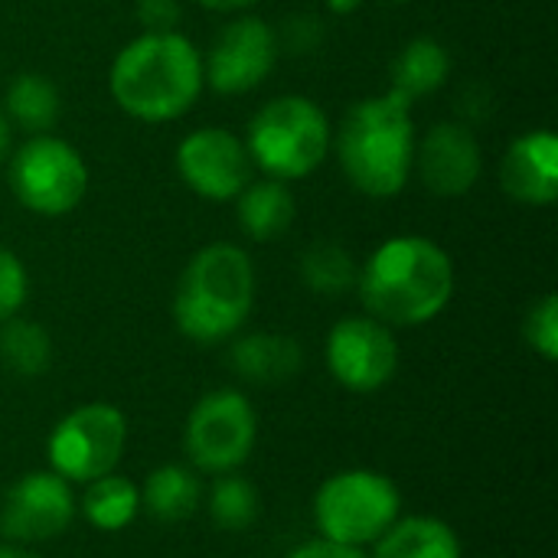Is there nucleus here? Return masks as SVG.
<instances>
[{
  "label": "nucleus",
  "instance_id": "c85d7f7f",
  "mask_svg": "<svg viewBox=\"0 0 558 558\" xmlns=\"http://www.w3.org/2000/svg\"><path fill=\"white\" fill-rule=\"evenodd\" d=\"M288 558H369L363 556V549H350V546H337V543H327V539H314V543H304L298 546Z\"/></svg>",
  "mask_w": 558,
  "mask_h": 558
},
{
  "label": "nucleus",
  "instance_id": "dca6fc26",
  "mask_svg": "<svg viewBox=\"0 0 558 558\" xmlns=\"http://www.w3.org/2000/svg\"><path fill=\"white\" fill-rule=\"evenodd\" d=\"M229 363L239 379L252 386H281L304 366V350L284 333H248L232 343Z\"/></svg>",
  "mask_w": 558,
  "mask_h": 558
},
{
  "label": "nucleus",
  "instance_id": "2f4dec72",
  "mask_svg": "<svg viewBox=\"0 0 558 558\" xmlns=\"http://www.w3.org/2000/svg\"><path fill=\"white\" fill-rule=\"evenodd\" d=\"M327 7H330L333 13H353V10L363 7V0H327Z\"/></svg>",
  "mask_w": 558,
  "mask_h": 558
},
{
  "label": "nucleus",
  "instance_id": "7ed1b4c3",
  "mask_svg": "<svg viewBox=\"0 0 558 558\" xmlns=\"http://www.w3.org/2000/svg\"><path fill=\"white\" fill-rule=\"evenodd\" d=\"M415 121H412V101H405L399 92H386L376 98L356 101L337 134V160L347 173V180L376 199H389L405 190L415 163Z\"/></svg>",
  "mask_w": 558,
  "mask_h": 558
},
{
  "label": "nucleus",
  "instance_id": "f257e3e1",
  "mask_svg": "<svg viewBox=\"0 0 558 558\" xmlns=\"http://www.w3.org/2000/svg\"><path fill=\"white\" fill-rule=\"evenodd\" d=\"M360 301L386 327H422L454 298V265L425 235L386 239L356 275Z\"/></svg>",
  "mask_w": 558,
  "mask_h": 558
},
{
  "label": "nucleus",
  "instance_id": "20e7f679",
  "mask_svg": "<svg viewBox=\"0 0 558 558\" xmlns=\"http://www.w3.org/2000/svg\"><path fill=\"white\" fill-rule=\"evenodd\" d=\"M255 304V265L245 248L213 242L180 275L173 298L177 330L193 343H219L242 330Z\"/></svg>",
  "mask_w": 558,
  "mask_h": 558
},
{
  "label": "nucleus",
  "instance_id": "0eeeda50",
  "mask_svg": "<svg viewBox=\"0 0 558 558\" xmlns=\"http://www.w3.org/2000/svg\"><path fill=\"white\" fill-rule=\"evenodd\" d=\"M128 445V418L108 402H88L62 415L46 441L49 471L69 484H92L111 474Z\"/></svg>",
  "mask_w": 558,
  "mask_h": 558
},
{
  "label": "nucleus",
  "instance_id": "4be33fe9",
  "mask_svg": "<svg viewBox=\"0 0 558 558\" xmlns=\"http://www.w3.org/2000/svg\"><path fill=\"white\" fill-rule=\"evenodd\" d=\"M0 108H3L7 121L20 124L23 131L46 134L59 121L62 101H59V88L46 75L23 72L7 85V95H3Z\"/></svg>",
  "mask_w": 558,
  "mask_h": 558
},
{
  "label": "nucleus",
  "instance_id": "a211bd4d",
  "mask_svg": "<svg viewBox=\"0 0 558 558\" xmlns=\"http://www.w3.org/2000/svg\"><path fill=\"white\" fill-rule=\"evenodd\" d=\"M373 546L369 558H461L458 533L435 517H399Z\"/></svg>",
  "mask_w": 558,
  "mask_h": 558
},
{
  "label": "nucleus",
  "instance_id": "b1692460",
  "mask_svg": "<svg viewBox=\"0 0 558 558\" xmlns=\"http://www.w3.org/2000/svg\"><path fill=\"white\" fill-rule=\"evenodd\" d=\"M356 262L337 242H314L301 258V278L314 294L340 298L356 284Z\"/></svg>",
  "mask_w": 558,
  "mask_h": 558
},
{
  "label": "nucleus",
  "instance_id": "423d86ee",
  "mask_svg": "<svg viewBox=\"0 0 558 558\" xmlns=\"http://www.w3.org/2000/svg\"><path fill=\"white\" fill-rule=\"evenodd\" d=\"M402 517L396 481L376 471H340L327 477L314 497V523L320 539L363 549L373 546Z\"/></svg>",
  "mask_w": 558,
  "mask_h": 558
},
{
  "label": "nucleus",
  "instance_id": "5701e85b",
  "mask_svg": "<svg viewBox=\"0 0 558 558\" xmlns=\"http://www.w3.org/2000/svg\"><path fill=\"white\" fill-rule=\"evenodd\" d=\"M52 363V340L43 324L26 317L0 320V366L16 379H36Z\"/></svg>",
  "mask_w": 558,
  "mask_h": 558
},
{
  "label": "nucleus",
  "instance_id": "a878e982",
  "mask_svg": "<svg viewBox=\"0 0 558 558\" xmlns=\"http://www.w3.org/2000/svg\"><path fill=\"white\" fill-rule=\"evenodd\" d=\"M526 340L530 347L546 360L556 363L558 360V298L556 294H543L530 314H526Z\"/></svg>",
  "mask_w": 558,
  "mask_h": 558
},
{
  "label": "nucleus",
  "instance_id": "4468645a",
  "mask_svg": "<svg viewBox=\"0 0 558 558\" xmlns=\"http://www.w3.org/2000/svg\"><path fill=\"white\" fill-rule=\"evenodd\" d=\"M481 141L468 124L441 121L415 141V163L422 183L438 196H464L481 177Z\"/></svg>",
  "mask_w": 558,
  "mask_h": 558
},
{
  "label": "nucleus",
  "instance_id": "f8f14e48",
  "mask_svg": "<svg viewBox=\"0 0 558 558\" xmlns=\"http://www.w3.org/2000/svg\"><path fill=\"white\" fill-rule=\"evenodd\" d=\"M75 520L69 481L52 471L23 474L0 504V536L13 546H36L62 536Z\"/></svg>",
  "mask_w": 558,
  "mask_h": 558
},
{
  "label": "nucleus",
  "instance_id": "1a4fd4ad",
  "mask_svg": "<svg viewBox=\"0 0 558 558\" xmlns=\"http://www.w3.org/2000/svg\"><path fill=\"white\" fill-rule=\"evenodd\" d=\"M258 438V418L252 402L239 389H216L203 396L183 428V451L203 474L239 471Z\"/></svg>",
  "mask_w": 558,
  "mask_h": 558
},
{
  "label": "nucleus",
  "instance_id": "6e6552de",
  "mask_svg": "<svg viewBox=\"0 0 558 558\" xmlns=\"http://www.w3.org/2000/svg\"><path fill=\"white\" fill-rule=\"evenodd\" d=\"M10 190L36 216H65L88 193L85 157L56 134H33L10 157Z\"/></svg>",
  "mask_w": 558,
  "mask_h": 558
},
{
  "label": "nucleus",
  "instance_id": "2eb2a0df",
  "mask_svg": "<svg viewBox=\"0 0 558 558\" xmlns=\"http://www.w3.org/2000/svg\"><path fill=\"white\" fill-rule=\"evenodd\" d=\"M504 190L526 206H553L558 199V141L553 131H530L510 144L500 163Z\"/></svg>",
  "mask_w": 558,
  "mask_h": 558
},
{
  "label": "nucleus",
  "instance_id": "9b49d317",
  "mask_svg": "<svg viewBox=\"0 0 558 558\" xmlns=\"http://www.w3.org/2000/svg\"><path fill=\"white\" fill-rule=\"evenodd\" d=\"M330 376L350 392H376L399 369V343L376 317H343L327 337Z\"/></svg>",
  "mask_w": 558,
  "mask_h": 558
},
{
  "label": "nucleus",
  "instance_id": "f3484780",
  "mask_svg": "<svg viewBox=\"0 0 558 558\" xmlns=\"http://www.w3.org/2000/svg\"><path fill=\"white\" fill-rule=\"evenodd\" d=\"M235 216L248 239L271 242L281 239L294 222V196L281 180H252L235 196Z\"/></svg>",
  "mask_w": 558,
  "mask_h": 558
},
{
  "label": "nucleus",
  "instance_id": "aec40b11",
  "mask_svg": "<svg viewBox=\"0 0 558 558\" xmlns=\"http://www.w3.org/2000/svg\"><path fill=\"white\" fill-rule=\"evenodd\" d=\"M448 75H451L448 49L432 36H418L392 62V92H399L405 101H415L422 95L438 92L448 82Z\"/></svg>",
  "mask_w": 558,
  "mask_h": 558
},
{
  "label": "nucleus",
  "instance_id": "72a5a7b5",
  "mask_svg": "<svg viewBox=\"0 0 558 558\" xmlns=\"http://www.w3.org/2000/svg\"><path fill=\"white\" fill-rule=\"evenodd\" d=\"M396 3H399V0H396Z\"/></svg>",
  "mask_w": 558,
  "mask_h": 558
},
{
  "label": "nucleus",
  "instance_id": "f03ea898",
  "mask_svg": "<svg viewBox=\"0 0 558 558\" xmlns=\"http://www.w3.org/2000/svg\"><path fill=\"white\" fill-rule=\"evenodd\" d=\"M203 56L177 29L141 33L111 62L108 88L118 108L144 124L186 114L203 92Z\"/></svg>",
  "mask_w": 558,
  "mask_h": 558
},
{
  "label": "nucleus",
  "instance_id": "473e14b6",
  "mask_svg": "<svg viewBox=\"0 0 558 558\" xmlns=\"http://www.w3.org/2000/svg\"><path fill=\"white\" fill-rule=\"evenodd\" d=\"M0 558H39V556H33V553H26L23 546H0Z\"/></svg>",
  "mask_w": 558,
  "mask_h": 558
},
{
  "label": "nucleus",
  "instance_id": "ddd939ff",
  "mask_svg": "<svg viewBox=\"0 0 558 558\" xmlns=\"http://www.w3.org/2000/svg\"><path fill=\"white\" fill-rule=\"evenodd\" d=\"M180 180L203 199H235L252 183V157L245 141L226 128H199L177 147Z\"/></svg>",
  "mask_w": 558,
  "mask_h": 558
},
{
  "label": "nucleus",
  "instance_id": "6ab92c4d",
  "mask_svg": "<svg viewBox=\"0 0 558 558\" xmlns=\"http://www.w3.org/2000/svg\"><path fill=\"white\" fill-rule=\"evenodd\" d=\"M203 500V484L190 468L180 464H163L157 468L141 490V507L147 517L157 523H183L199 510Z\"/></svg>",
  "mask_w": 558,
  "mask_h": 558
},
{
  "label": "nucleus",
  "instance_id": "7c9ffc66",
  "mask_svg": "<svg viewBox=\"0 0 558 558\" xmlns=\"http://www.w3.org/2000/svg\"><path fill=\"white\" fill-rule=\"evenodd\" d=\"M7 150H10V121H7V114L0 108V160L7 157Z\"/></svg>",
  "mask_w": 558,
  "mask_h": 558
},
{
  "label": "nucleus",
  "instance_id": "cd10ccee",
  "mask_svg": "<svg viewBox=\"0 0 558 558\" xmlns=\"http://www.w3.org/2000/svg\"><path fill=\"white\" fill-rule=\"evenodd\" d=\"M137 16L144 23V33L173 29L180 20V0H137Z\"/></svg>",
  "mask_w": 558,
  "mask_h": 558
},
{
  "label": "nucleus",
  "instance_id": "bb28decb",
  "mask_svg": "<svg viewBox=\"0 0 558 558\" xmlns=\"http://www.w3.org/2000/svg\"><path fill=\"white\" fill-rule=\"evenodd\" d=\"M26 294H29V278H26V268L23 262L0 245V320L20 314V307L26 304Z\"/></svg>",
  "mask_w": 558,
  "mask_h": 558
},
{
  "label": "nucleus",
  "instance_id": "412c9836",
  "mask_svg": "<svg viewBox=\"0 0 558 558\" xmlns=\"http://www.w3.org/2000/svg\"><path fill=\"white\" fill-rule=\"evenodd\" d=\"M82 510V517L101 530V533H118L124 526L134 523V517L141 513V490L134 481L121 477V474H105L92 484H85L82 504L75 507Z\"/></svg>",
  "mask_w": 558,
  "mask_h": 558
},
{
  "label": "nucleus",
  "instance_id": "9d476101",
  "mask_svg": "<svg viewBox=\"0 0 558 558\" xmlns=\"http://www.w3.org/2000/svg\"><path fill=\"white\" fill-rule=\"evenodd\" d=\"M278 59V36L258 16H235L203 59V82L219 95H245L265 82Z\"/></svg>",
  "mask_w": 558,
  "mask_h": 558
},
{
  "label": "nucleus",
  "instance_id": "393cba45",
  "mask_svg": "<svg viewBox=\"0 0 558 558\" xmlns=\"http://www.w3.org/2000/svg\"><path fill=\"white\" fill-rule=\"evenodd\" d=\"M206 510H209V520L219 530L242 533V530H248L258 520L262 500H258V490L245 477H239V474H219L216 484L206 494Z\"/></svg>",
  "mask_w": 558,
  "mask_h": 558
},
{
  "label": "nucleus",
  "instance_id": "39448f33",
  "mask_svg": "<svg viewBox=\"0 0 558 558\" xmlns=\"http://www.w3.org/2000/svg\"><path fill=\"white\" fill-rule=\"evenodd\" d=\"M330 141L333 131L324 108L304 95L271 98L255 111L245 131L252 167L281 183L311 177L324 163Z\"/></svg>",
  "mask_w": 558,
  "mask_h": 558
},
{
  "label": "nucleus",
  "instance_id": "c756f323",
  "mask_svg": "<svg viewBox=\"0 0 558 558\" xmlns=\"http://www.w3.org/2000/svg\"><path fill=\"white\" fill-rule=\"evenodd\" d=\"M193 3H199L206 10H216V13H239V10L255 7L258 0H193Z\"/></svg>",
  "mask_w": 558,
  "mask_h": 558
}]
</instances>
